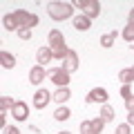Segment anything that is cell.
Instances as JSON below:
<instances>
[{
	"mask_svg": "<svg viewBox=\"0 0 134 134\" xmlns=\"http://www.w3.org/2000/svg\"><path fill=\"white\" fill-rule=\"evenodd\" d=\"M74 2H63V0H56V2H49L47 5V14L52 20H67V18H72L74 16Z\"/></svg>",
	"mask_w": 134,
	"mask_h": 134,
	"instance_id": "cell-1",
	"label": "cell"
},
{
	"mask_svg": "<svg viewBox=\"0 0 134 134\" xmlns=\"http://www.w3.org/2000/svg\"><path fill=\"white\" fill-rule=\"evenodd\" d=\"M49 47H52L54 58H58V60H63V58L67 56V45H65L63 31H58V29H52V31H49Z\"/></svg>",
	"mask_w": 134,
	"mask_h": 134,
	"instance_id": "cell-2",
	"label": "cell"
},
{
	"mask_svg": "<svg viewBox=\"0 0 134 134\" xmlns=\"http://www.w3.org/2000/svg\"><path fill=\"white\" fill-rule=\"evenodd\" d=\"M74 7L81 9L83 16H87L90 20L92 18H98V14H100V2H98V0H76Z\"/></svg>",
	"mask_w": 134,
	"mask_h": 134,
	"instance_id": "cell-3",
	"label": "cell"
},
{
	"mask_svg": "<svg viewBox=\"0 0 134 134\" xmlns=\"http://www.w3.org/2000/svg\"><path fill=\"white\" fill-rule=\"evenodd\" d=\"M47 76H49V81H52L56 87H67V85H69V72H67V69H63V67L49 69Z\"/></svg>",
	"mask_w": 134,
	"mask_h": 134,
	"instance_id": "cell-4",
	"label": "cell"
},
{
	"mask_svg": "<svg viewBox=\"0 0 134 134\" xmlns=\"http://www.w3.org/2000/svg\"><path fill=\"white\" fill-rule=\"evenodd\" d=\"M107 98H110L107 90H103V87H94V90L85 96V103H103V105H105Z\"/></svg>",
	"mask_w": 134,
	"mask_h": 134,
	"instance_id": "cell-5",
	"label": "cell"
},
{
	"mask_svg": "<svg viewBox=\"0 0 134 134\" xmlns=\"http://www.w3.org/2000/svg\"><path fill=\"white\" fill-rule=\"evenodd\" d=\"M49 100H54V94H49L47 90H38L34 94V107L36 110H45L49 105Z\"/></svg>",
	"mask_w": 134,
	"mask_h": 134,
	"instance_id": "cell-6",
	"label": "cell"
},
{
	"mask_svg": "<svg viewBox=\"0 0 134 134\" xmlns=\"http://www.w3.org/2000/svg\"><path fill=\"white\" fill-rule=\"evenodd\" d=\"M11 116H14L16 121H27L29 119V107L25 100H16L14 107H11Z\"/></svg>",
	"mask_w": 134,
	"mask_h": 134,
	"instance_id": "cell-7",
	"label": "cell"
},
{
	"mask_svg": "<svg viewBox=\"0 0 134 134\" xmlns=\"http://www.w3.org/2000/svg\"><path fill=\"white\" fill-rule=\"evenodd\" d=\"M63 69H67L69 74L78 69V54L74 49H67V56L63 58Z\"/></svg>",
	"mask_w": 134,
	"mask_h": 134,
	"instance_id": "cell-8",
	"label": "cell"
},
{
	"mask_svg": "<svg viewBox=\"0 0 134 134\" xmlns=\"http://www.w3.org/2000/svg\"><path fill=\"white\" fill-rule=\"evenodd\" d=\"M31 16H34V14H29L27 9H16V11H14V18H16V23H18L20 29H29Z\"/></svg>",
	"mask_w": 134,
	"mask_h": 134,
	"instance_id": "cell-9",
	"label": "cell"
},
{
	"mask_svg": "<svg viewBox=\"0 0 134 134\" xmlns=\"http://www.w3.org/2000/svg\"><path fill=\"white\" fill-rule=\"evenodd\" d=\"M54 58V54H52V47H49V45H43V47H38V52H36V63H38V65H47L49 60H52Z\"/></svg>",
	"mask_w": 134,
	"mask_h": 134,
	"instance_id": "cell-10",
	"label": "cell"
},
{
	"mask_svg": "<svg viewBox=\"0 0 134 134\" xmlns=\"http://www.w3.org/2000/svg\"><path fill=\"white\" fill-rule=\"evenodd\" d=\"M45 81V67L43 65H36L29 69V83L31 85H40V83Z\"/></svg>",
	"mask_w": 134,
	"mask_h": 134,
	"instance_id": "cell-11",
	"label": "cell"
},
{
	"mask_svg": "<svg viewBox=\"0 0 134 134\" xmlns=\"http://www.w3.org/2000/svg\"><path fill=\"white\" fill-rule=\"evenodd\" d=\"M92 27V20L87 18V16H74V29L76 31H87V29Z\"/></svg>",
	"mask_w": 134,
	"mask_h": 134,
	"instance_id": "cell-12",
	"label": "cell"
},
{
	"mask_svg": "<svg viewBox=\"0 0 134 134\" xmlns=\"http://www.w3.org/2000/svg\"><path fill=\"white\" fill-rule=\"evenodd\" d=\"M69 96H72L69 87H58V90L54 92V100H56L58 105H65L67 100H69Z\"/></svg>",
	"mask_w": 134,
	"mask_h": 134,
	"instance_id": "cell-13",
	"label": "cell"
},
{
	"mask_svg": "<svg viewBox=\"0 0 134 134\" xmlns=\"http://www.w3.org/2000/svg\"><path fill=\"white\" fill-rule=\"evenodd\" d=\"M0 63L5 69H11V67H16V56L9 52H0Z\"/></svg>",
	"mask_w": 134,
	"mask_h": 134,
	"instance_id": "cell-14",
	"label": "cell"
},
{
	"mask_svg": "<svg viewBox=\"0 0 134 134\" xmlns=\"http://www.w3.org/2000/svg\"><path fill=\"white\" fill-rule=\"evenodd\" d=\"M116 38H119V34H116V29H114V31H110V34H105V36H100V47L110 49L112 45L116 43Z\"/></svg>",
	"mask_w": 134,
	"mask_h": 134,
	"instance_id": "cell-15",
	"label": "cell"
},
{
	"mask_svg": "<svg viewBox=\"0 0 134 134\" xmlns=\"http://www.w3.org/2000/svg\"><path fill=\"white\" fill-rule=\"evenodd\" d=\"M2 27L7 29V31H18V23H16V18H14V14H7L5 18H2Z\"/></svg>",
	"mask_w": 134,
	"mask_h": 134,
	"instance_id": "cell-16",
	"label": "cell"
},
{
	"mask_svg": "<svg viewBox=\"0 0 134 134\" xmlns=\"http://www.w3.org/2000/svg\"><path fill=\"white\" fill-rule=\"evenodd\" d=\"M16 100L11 98V96H0V116H7V110L9 107H14Z\"/></svg>",
	"mask_w": 134,
	"mask_h": 134,
	"instance_id": "cell-17",
	"label": "cell"
},
{
	"mask_svg": "<svg viewBox=\"0 0 134 134\" xmlns=\"http://www.w3.org/2000/svg\"><path fill=\"white\" fill-rule=\"evenodd\" d=\"M69 116H72V112H69L67 105H58V110L54 112V119H56V121H67Z\"/></svg>",
	"mask_w": 134,
	"mask_h": 134,
	"instance_id": "cell-18",
	"label": "cell"
},
{
	"mask_svg": "<svg viewBox=\"0 0 134 134\" xmlns=\"http://www.w3.org/2000/svg\"><path fill=\"white\" fill-rule=\"evenodd\" d=\"M119 81L123 83V85H130V83L134 81V72H132V67H127V69H121V72H119Z\"/></svg>",
	"mask_w": 134,
	"mask_h": 134,
	"instance_id": "cell-19",
	"label": "cell"
},
{
	"mask_svg": "<svg viewBox=\"0 0 134 134\" xmlns=\"http://www.w3.org/2000/svg\"><path fill=\"white\" fill-rule=\"evenodd\" d=\"M98 116H100L103 121H105V123H110V121H114V110H112V105H107V103H105Z\"/></svg>",
	"mask_w": 134,
	"mask_h": 134,
	"instance_id": "cell-20",
	"label": "cell"
},
{
	"mask_svg": "<svg viewBox=\"0 0 134 134\" xmlns=\"http://www.w3.org/2000/svg\"><path fill=\"white\" fill-rule=\"evenodd\" d=\"M121 36H123L127 43H134V25H130V23H127V27L123 29V34H121Z\"/></svg>",
	"mask_w": 134,
	"mask_h": 134,
	"instance_id": "cell-21",
	"label": "cell"
},
{
	"mask_svg": "<svg viewBox=\"0 0 134 134\" xmlns=\"http://www.w3.org/2000/svg\"><path fill=\"white\" fill-rule=\"evenodd\" d=\"M81 134H96V130L92 127V121H81Z\"/></svg>",
	"mask_w": 134,
	"mask_h": 134,
	"instance_id": "cell-22",
	"label": "cell"
},
{
	"mask_svg": "<svg viewBox=\"0 0 134 134\" xmlns=\"http://www.w3.org/2000/svg\"><path fill=\"white\" fill-rule=\"evenodd\" d=\"M103 125H105V121L100 119V116H96V119H92V127L96 130V134H100V132H103Z\"/></svg>",
	"mask_w": 134,
	"mask_h": 134,
	"instance_id": "cell-23",
	"label": "cell"
},
{
	"mask_svg": "<svg viewBox=\"0 0 134 134\" xmlns=\"http://www.w3.org/2000/svg\"><path fill=\"white\" fill-rule=\"evenodd\" d=\"M114 134H130V125H127V123H121V125H116Z\"/></svg>",
	"mask_w": 134,
	"mask_h": 134,
	"instance_id": "cell-24",
	"label": "cell"
},
{
	"mask_svg": "<svg viewBox=\"0 0 134 134\" xmlns=\"http://www.w3.org/2000/svg\"><path fill=\"white\" fill-rule=\"evenodd\" d=\"M18 38L20 40H29L31 38V29H18Z\"/></svg>",
	"mask_w": 134,
	"mask_h": 134,
	"instance_id": "cell-25",
	"label": "cell"
},
{
	"mask_svg": "<svg viewBox=\"0 0 134 134\" xmlns=\"http://www.w3.org/2000/svg\"><path fill=\"white\" fill-rule=\"evenodd\" d=\"M2 134H20V130L16 127V125H5V130H2Z\"/></svg>",
	"mask_w": 134,
	"mask_h": 134,
	"instance_id": "cell-26",
	"label": "cell"
},
{
	"mask_svg": "<svg viewBox=\"0 0 134 134\" xmlns=\"http://www.w3.org/2000/svg\"><path fill=\"white\" fill-rule=\"evenodd\" d=\"M121 96H123V98H130V96H132V90H130V85H123V87H121Z\"/></svg>",
	"mask_w": 134,
	"mask_h": 134,
	"instance_id": "cell-27",
	"label": "cell"
},
{
	"mask_svg": "<svg viewBox=\"0 0 134 134\" xmlns=\"http://www.w3.org/2000/svg\"><path fill=\"white\" fill-rule=\"evenodd\" d=\"M125 107H127V112H134V94L130 98H125Z\"/></svg>",
	"mask_w": 134,
	"mask_h": 134,
	"instance_id": "cell-28",
	"label": "cell"
},
{
	"mask_svg": "<svg viewBox=\"0 0 134 134\" xmlns=\"http://www.w3.org/2000/svg\"><path fill=\"white\" fill-rule=\"evenodd\" d=\"M127 125H130V127L134 125V112H127Z\"/></svg>",
	"mask_w": 134,
	"mask_h": 134,
	"instance_id": "cell-29",
	"label": "cell"
},
{
	"mask_svg": "<svg viewBox=\"0 0 134 134\" xmlns=\"http://www.w3.org/2000/svg\"><path fill=\"white\" fill-rule=\"evenodd\" d=\"M127 20H130V25H134V7L130 9V14H127Z\"/></svg>",
	"mask_w": 134,
	"mask_h": 134,
	"instance_id": "cell-30",
	"label": "cell"
},
{
	"mask_svg": "<svg viewBox=\"0 0 134 134\" xmlns=\"http://www.w3.org/2000/svg\"><path fill=\"white\" fill-rule=\"evenodd\" d=\"M58 134H72V132H67V130H63V132H58Z\"/></svg>",
	"mask_w": 134,
	"mask_h": 134,
	"instance_id": "cell-31",
	"label": "cell"
},
{
	"mask_svg": "<svg viewBox=\"0 0 134 134\" xmlns=\"http://www.w3.org/2000/svg\"><path fill=\"white\" fill-rule=\"evenodd\" d=\"M132 72H134V67H132Z\"/></svg>",
	"mask_w": 134,
	"mask_h": 134,
	"instance_id": "cell-32",
	"label": "cell"
},
{
	"mask_svg": "<svg viewBox=\"0 0 134 134\" xmlns=\"http://www.w3.org/2000/svg\"><path fill=\"white\" fill-rule=\"evenodd\" d=\"M132 49H134V45H132Z\"/></svg>",
	"mask_w": 134,
	"mask_h": 134,
	"instance_id": "cell-33",
	"label": "cell"
}]
</instances>
